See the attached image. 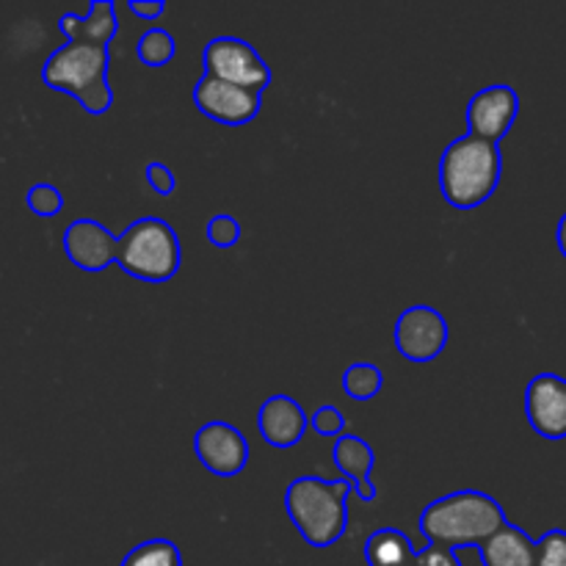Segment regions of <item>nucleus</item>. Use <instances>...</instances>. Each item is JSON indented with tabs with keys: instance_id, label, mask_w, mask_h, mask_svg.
<instances>
[{
	"instance_id": "obj_1",
	"label": "nucleus",
	"mask_w": 566,
	"mask_h": 566,
	"mask_svg": "<svg viewBox=\"0 0 566 566\" xmlns=\"http://www.w3.org/2000/svg\"><path fill=\"white\" fill-rule=\"evenodd\" d=\"M503 525H506V514L501 503L486 492L475 490L437 497L420 514V531L429 545L448 547V551L484 545Z\"/></svg>"
},
{
	"instance_id": "obj_2",
	"label": "nucleus",
	"mask_w": 566,
	"mask_h": 566,
	"mask_svg": "<svg viewBox=\"0 0 566 566\" xmlns=\"http://www.w3.org/2000/svg\"><path fill=\"white\" fill-rule=\"evenodd\" d=\"M352 481L321 479V475H298L285 492V509L298 536L313 547H332L340 542L348 525L346 497Z\"/></svg>"
},
{
	"instance_id": "obj_3",
	"label": "nucleus",
	"mask_w": 566,
	"mask_h": 566,
	"mask_svg": "<svg viewBox=\"0 0 566 566\" xmlns=\"http://www.w3.org/2000/svg\"><path fill=\"white\" fill-rule=\"evenodd\" d=\"M501 147L475 136L451 142L440 160V188L448 205L457 210H473L484 205L501 186Z\"/></svg>"
},
{
	"instance_id": "obj_4",
	"label": "nucleus",
	"mask_w": 566,
	"mask_h": 566,
	"mask_svg": "<svg viewBox=\"0 0 566 566\" xmlns=\"http://www.w3.org/2000/svg\"><path fill=\"white\" fill-rule=\"evenodd\" d=\"M108 48L66 42L42 66V81L55 92L72 94L86 114H108L114 88L108 83Z\"/></svg>"
},
{
	"instance_id": "obj_5",
	"label": "nucleus",
	"mask_w": 566,
	"mask_h": 566,
	"mask_svg": "<svg viewBox=\"0 0 566 566\" xmlns=\"http://www.w3.org/2000/svg\"><path fill=\"white\" fill-rule=\"evenodd\" d=\"M116 263L122 271L142 282H166L180 271V238L169 221L144 216L119 235Z\"/></svg>"
},
{
	"instance_id": "obj_6",
	"label": "nucleus",
	"mask_w": 566,
	"mask_h": 566,
	"mask_svg": "<svg viewBox=\"0 0 566 566\" xmlns=\"http://www.w3.org/2000/svg\"><path fill=\"white\" fill-rule=\"evenodd\" d=\"M205 75L219 77L232 86L252 88L263 94L271 86V66L263 55L238 36H216L205 48Z\"/></svg>"
},
{
	"instance_id": "obj_7",
	"label": "nucleus",
	"mask_w": 566,
	"mask_h": 566,
	"mask_svg": "<svg viewBox=\"0 0 566 566\" xmlns=\"http://www.w3.org/2000/svg\"><path fill=\"white\" fill-rule=\"evenodd\" d=\"M396 346L409 363H431L440 357L448 346V321L440 310L429 307V304H415V307L403 310L396 321Z\"/></svg>"
},
{
	"instance_id": "obj_8",
	"label": "nucleus",
	"mask_w": 566,
	"mask_h": 566,
	"mask_svg": "<svg viewBox=\"0 0 566 566\" xmlns=\"http://www.w3.org/2000/svg\"><path fill=\"white\" fill-rule=\"evenodd\" d=\"M193 453L205 470L219 479H232L249 464V440L224 420H210L193 434Z\"/></svg>"
},
{
	"instance_id": "obj_9",
	"label": "nucleus",
	"mask_w": 566,
	"mask_h": 566,
	"mask_svg": "<svg viewBox=\"0 0 566 566\" xmlns=\"http://www.w3.org/2000/svg\"><path fill=\"white\" fill-rule=\"evenodd\" d=\"M193 103L208 119L221 122V125H247L260 114L263 94L252 88L232 86V83L219 81V77L202 75V81L193 86Z\"/></svg>"
},
{
	"instance_id": "obj_10",
	"label": "nucleus",
	"mask_w": 566,
	"mask_h": 566,
	"mask_svg": "<svg viewBox=\"0 0 566 566\" xmlns=\"http://www.w3.org/2000/svg\"><path fill=\"white\" fill-rule=\"evenodd\" d=\"M520 114V94L509 83H495L473 94L468 103V130L470 136L497 144Z\"/></svg>"
},
{
	"instance_id": "obj_11",
	"label": "nucleus",
	"mask_w": 566,
	"mask_h": 566,
	"mask_svg": "<svg viewBox=\"0 0 566 566\" xmlns=\"http://www.w3.org/2000/svg\"><path fill=\"white\" fill-rule=\"evenodd\" d=\"M525 415L531 429L545 440L566 437V379L556 374H539L525 390Z\"/></svg>"
},
{
	"instance_id": "obj_12",
	"label": "nucleus",
	"mask_w": 566,
	"mask_h": 566,
	"mask_svg": "<svg viewBox=\"0 0 566 566\" xmlns=\"http://www.w3.org/2000/svg\"><path fill=\"white\" fill-rule=\"evenodd\" d=\"M64 252L81 271H105L119 254V235L94 219H77L64 230Z\"/></svg>"
},
{
	"instance_id": "obj_13",
	"label": "nucleus",
	"mask_w": 566,
	"mask_h": 566,
	"mask_svg": "<svg viewBox=\"0 0 566 566\" xmlns=\"http://www.w3.org/2000/svg\"><path fill=\"white\" fill-rule=\"evenodd\" d=\"M258 429L271 448L291 451V448H296L302 442L304 429H307V415H304L302 403L296 398L271 396L260 407Z\"/></svg>"
},
{
	"instance_id": "obj_14",
	"label": "nucleus",
	"mask_w": 566,
	"mask_h": 566,
	"mask_svg": "<svg viewBox=\"0 0 566 566\" xmlns=\"http://www.w3.org/2000/svg\"><path fill=\"white\" fill-rule=\"evenodd\" d=\"M332 459H335L337 470L343 473V479L352 481L354 492L363 503L376 501V486L370 484V470L376 464V453L363 437L357 434H343L335 440L332 448Z\"/></svg>"
},
{
	"instance_id": "obj_15",
	"label": "nucleus",
	"mask_w": 566,
	"mask_h": 566,
	"mask_svg": "<svg viewBox=\"0 0 566 566\" xmlns=\"http://www.w3.org/2000/svg\"><path fill=\"white\" fill-rule=\"evenodd\" d=\"M61 33L66 42L77 44H94V48H108L114 42L116 31H119V20H116V6L111 0H94L88 6L86 17L64 14L59 20Z\"/></svg>"
},
{
	"instance_id": "obj_16",
	"label": "nucleus",
	"mask_w": 566,
	"mask_h": 566,
	"mask_svg": "<svg viewBox=\"0 0 566 566\" xmlns=\"http://www.w3.org/2000/svg\"><path fill=\"white\" fill-rule=\"evenodd\" d=\"M484 566H536V542L517 525L506 523L484 545H479Z\"/></svg>"
},
{
	"instance_id": "obj_17",
	"label": "nucleus",
	"mask_w": 566,
	"mask_h": 566,
	"mask_svg": "<svg viewBox=\"0 0 566 566\" xmlns=\"http://www.w3.org/2000/svg\"><path fill=\"white\" fill-rule=\"evenodd\" d=\"M415 545L398 528H379L365 542V562L368 566H407L415 564Z\"/></svg>"
},
{
	"instance_id": "obj_18",
	"label": "nucleus",
	"mask_w": 566,
	"mask_h": 566,
	"mask_svg": "<svg viewBox=\"0 0 566 566\" xmlns=\"http://www.w3.org/2000/svg\"><path fill=\"white\" fill-rule=\"evenodd\" d=\"M343 392L354 401H370L381 392L385 387V374H381L379 365L374 363H354L343 370Z\"/></svg>"
},
{
	"instance_id": "obj_19",
	"label": "nucleus",
	"mask_w": 566,
	"mask_h": 566,
	"mask_svg": "<svg viewBox=\"0 0 566 566\" xmlns=\"http://www.w3.org/2000/svg\"><path fill=\"white\" fill-rule=\"evenodd\" d=\"M122 566H182V556L175 542L147 539L122 558Z\"/></svg>"
},
{
	"instance_id": "obj_20",
	"label": "nucleus",
	"mask_w": 566,
	"mask_h": 566,
	"mask_svg": "<svg viewBox=\"0 0 566 566\" xmlns=\"http://www.w3.org/2000/svg\"><path fill=\"white\" fill-rule=\"evenodd\" d=\"M177 53L175 36L164 28H149L138 36L136 55L144 66H166Z\"/></svg>"
},
{
	"instance_id": "obj_21",
	"label": "nucleus",
	"mask_w": 566,
	"mask_h": 566,
	"mask_svg": "<svg viewBox=\"0 0 566 566\" xmlns=\"http://www.w3.org/2000/svg\"><path fill=\"white\" fill-rule=\"evenodd\" d=\"M25 202L28 208H31V213L42 216V219H53V216H59L61 208H64V193L55 186H50V182H36V186L28 191Z\"/></svg>"
},
{
	"instance_id": "obj_22",
	"label": "nucleus",
	"mask_w": 566,
	"mask_h": 566,
	"mask_svg": "<svg viewBox=\"0 0 566 566\" xmlns=\"http://www.w3.org/2000/svg\"><path fill=\"white\" fill-rule=\"evenodd\" d=\"M208 241L216 249H232L241 241V224H238L235 216L230 213H216L208 221Z\"/></svg>"
},
{
	"instance_id": "obj_23",
	"label": "nucleus",
	"mask_w": 566,
	"mask_h": 566,
	"mask_svg": "<svg viewBox=\"0 0 566 566\" xmlns=\"http://www.w3.org/2000/svg\"><path fill=\"white\" fill-rule=\"evenodd\" d=\"M536 566H566V531H547L536 542Z\"/></svg>"
},
{
	"instance_id": "obj_24",
	"label": "nucleus",
	"mask_w": 566,
	"mask_h": 566,
	"mask_svg": "<svg viewBox=\"0 0 566 566\" xmlns=\"http://www.w3.org/2000/svg\"><path fill=\"white\" fill-rule=\"evenodd\" d=\"M310 426H313L315 434L321 437H343V429H346V418H343V412L337 407H332V403H324V407H318L313 412V418H310Z\"/></svg>"
},
{
	"instance_id": "obj_25",
	"label": "nucleus",
	"mask_w": 566,
	"mask_h": 566,
	"mask_svg": "<svg viewBox=\"0 0 566 566\" xmlns=\"http://www.w3.org/2000/svg\"><path fill=\"white\" fill-rule=\"evenodd\" d=\"M144 180H147V186L153 188L155 193H160V197H171L177 188L175 171H171L166 164H158V160L144 166Z\"/></svg>"
},
{
	"instance_id": "obj_26",
	"label": "nucleus",
	"mask_w": 566,
	"mask_h": 566,
	"mask_svg": "<svg viewBox=\"0 0 566 566\" xmlns=\"http://www.w3.org/2000/svg\"><path fill=\"white\" fill-rule=\"evenodd\" d=\"M415 566H462V562H459L457 551L429 545L415 556Z\"/></svg>"
},
{
	"instance_id": "obj_27",
	"label": "nucleus",
	"mask_w": 566,
	"mask_h": 566,
	"mask_svg": "<svg viewBox=\"0 0 566 566\" xmlns=\"http://www.w3.org/2000/svg\"><path fill=\"white\" fill-rule=\"evenodd\" d=\"M127 9H130V14H136L138 20H158V17H164L166 11V3L164 0H133V3H127Z\"/></svg>"
},
{
	"instance_id": "obj_28",
	"label": "nucleus",
	"mask_w": 566,
	"mask_h": 566,
	"mask_svg": "<svg viewBox=\"0 0 566 566\" xmlns=\"http://www.w3.org/2000/svg\"><path fill=\"white\" fill-rule=\"evenodd\" d=\"M556 241H558V249H562V254H564V258H566V213L562 216V221H558Z\"/></svg>"
},
{
	"instance_id": "obj_29",
	"label": "nucleus",
	"mask_w": 566,
	"mask_h": 566,
	"mask_svg": "<svg viewBox=\"0 0 566 566\" xmlns=\"http://www.w3.org/2000/svg\"><path fill=\"white\" fill-rule=\"evenodd\" d=\"M407 566H415V564H407Z\"/></svg>"
}]
</instances>
